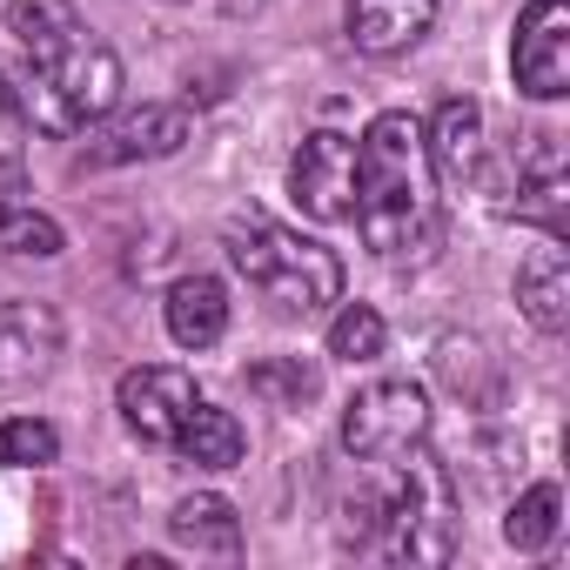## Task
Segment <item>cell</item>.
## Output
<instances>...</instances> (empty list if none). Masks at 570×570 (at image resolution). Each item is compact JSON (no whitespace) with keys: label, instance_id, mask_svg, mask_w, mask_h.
Listing matches in <instances>:
<instances>
[{"label":"cell","instance_id":"12","mask_svg":"<svg viewBox=\"0 0 570 570\" xmlns=\"http://www.w3.org/2000/svg\"><path fill=\"white\" fill-rule=\"evenodd\" d=\"M517 309L543 336H563L570 330V255L557 242H543V248H530L517 262Z\"/></svg>","mask_w":570,"mask_h":570},{"label":"cell","instance_id":"17","mask_svg":"<svg viewBox=\"0 0 570 570\" xmlns=\"http://www.w3.org/2000/svg\"><path fill=\"white\" fill-rule=\"evenodd\" d=\"M8 35L35 61H48L68 41H81V14H75V0H8Z\"/></svg>","mask_w":570,"mask_h":570},{"label":"cell","instance_id":"19","mask_svg":"<svg viewBox=\"0 0 570 570\" xmlns=\"http://www.w3.org/2000/svg\"><path fill=\"white\" fill-rule=\"evenodd\" d=\"M557 523H563V497H557V483H530V490L510 503L503 537H510V550H543V543L557 537Z\"/></svg>","mask_w":570,"mask_h":570},{"label":"cell","instance_id":"18","mask_svg":"<svg viewBox=\"0 0 570 570\" xmlns=\"http://www.w3.org/2000/svg\"><path fill=\"white\" fill-rule=\"evenodd\" d=\"M248 390L268 396L275 410H303L323 396V370L303 356H268V363H248Z\"/></svg>","mask_w":570,"mask_h":570},{"label":"cell","instance_id":"22","mask_svg":"<svg viewBox=\"0 0 570 570\" xmlns=\"http://www.w3.org/2000/svg\"><path fill=\"white\" fill-rule=\"evenodd\" d=\"M55 456H61L55 423H41V416L0 423V463H8V470H41V463H55Z\"/></svg>","mask_w":570,"mask_h":570},{"label":"cell","instance_id":"23","mask_svg":"<svg viewBox=\"0 0 570 570\" xmlns=\"http://www.w3.org/2000/svg\"><path fill=\"white\" fill-rule=\"evenodd\" d=\"M21 135H28V115H21L14 88L0 81V161H14V155H21Z\"/></svg>","mask_w":570,"mask_h":570},{"label":"cell","instance_id":"8","mask_svg":"<svg viewBox=\"0 0 570 570\" xmlns=\"http://www.w3.org/2000/svg\"><path fill=\"white\" fill-rule=\"evenodd\" d=\"M115 403H121V423H128L135 436H148V443H175V430L188 423V410L202 403V390H195V376L175 370V363H141V370L121 376Z\"/></svg>","mask_w":570,"mask_h":570},{"label":"cell","instance_id":"2","mask_svg":"<svg viewBox=\"0 0 570 570\" xmlns=\"http://www.w3.org/2000/svg\"><path fill=\"white\" fill-rule=\"evenodd\" d=\"M222 248H228V262H235V275L248 282V289H262L275 309H289V316H309V309H323V303L343 296L336 248H323V242H309L296 228H282L275 215H255V208L235 215L222 228Z\"/></svg>","mask_w":570,"mask_h":570},{"label":"cell","instance_id":"9","mask_svg":"<svg viewBox=\"0 0 570 570\" xmlns=\"http://www.w3.org/2000/svg\"><path fill=\"white\" fill-rule=\"evenodd\" d=\"M423 155H430L436 188L463 195V188L476 181V168H483V108H476L470 95H450V101L430 115V128H423Z\"/></svg>","mask_w":570,"mask_h":570},{"label":"cell","instance_id":"21","mask_svg":"<svg viewBox=\"0 0 570 570\" xmlns=\"http://www.w3.org/2000/svg\"><path fill=\"white\" fill-rule=\"evenodd\" d=\"M0 248H8V255H35V262H48V255H61V248H68V235H61V222H55V215H35V208H0Z\"/></svg>","mask_w":570,"mask_h":570},{"label":"cell","instance_id":"20","mask_svg":"<svg viewBox=\"0 0 570 570\" xmlns=\"http://www.w3.org/2000/svg\"><path fill=\"white\" fill-rule=\"evenodd\" d=\"M383 343H390V330H383V316H376L370 303H350V309L330 323V356H343V363H376Z\"/></svg>","mask_w":570,"mask_h":570},{"label":"cell","instance_id":"4","mask_svg":"<svg viewBox=\"0 0 570 570\" xmlns=\"http://www.w3.org/2000/svg\"><path fill=\"white\" fill-rule=\"evenodd\" d=\"M410 463L396 470V490L383 503V523H390V550L403 563H450L456 557V483L450 470L416 443L403 450Z\"/></svg>","mask_w":570,"mask_h":570},{"label":"cell","instance_id":"1","mask_svg":"<svg viewBox=\"0 0 570 570\" xmlns=\"http://www.w3.org/2000/svg\"><path fill=\"white\" fill-rule=\"evenodd\" d=\"M356 228L376 255H423L436 242V175L423 155V121L390 108L356 141Z\"/></svg>","mask_w":570,"mask_h":570},{"label":"cell","instance_id":"3","mask_svg":"<svg viewBox=\"0 0 570 570\" xmlns=\"http://www.w3.org/2000/svg\"><path fill=\"white\" fill-rule=\"evenodd\" d=\"M14 101L41 135H81L121 101V61L108 48H95V41H68L61 55L35 61L21 75Z\"/></svg>","mask_w":570,"mask_h":570},{"label":"cell","instance_id":"11","mask_svg":"<svg viewBox=\"0 0 570 570\" xmlns=\"http://www.w3.org/2000/svg\"><path fill=\"white\" fill-rule=\"evenodd\" d=\"M181 141H188V115H181V108H135L128 121H115V128L88 148V161H95V168L161 161V155H175Z\"/></svg>","mask_w":570,"mask_h":570},{"label":"cell","instance_id":"13","mask_svg":"<svg viewBox=\"0 0 570 570\" xmlns=\"http://www.w3.org/2000/svg\"><path fill=\"white\" fill-rule=\"evenodd\" d=\"M443 0H350V41L363 55H403L436 28Z\"/></svg>","mask_w":570,"mask_h":570},{"label":"cell","instance_id":"24","mask_svg":"<svg viewBox=\"0 0 570 570\" xmlns=\"http://www.w3.org/2000/svg\"><path fill=\"white\" fill-rule=\"evenodd\" d=\"M228 14H255V8H268V0H222Z\"/></svg>","mask_w":570,"mask_h":570},{"label":"cell","instance_id":"14","mask_svg":"<svg viewBox=\"0 0 570 570\" xmlns=\"http://www.w3.org/2000/svg\"><path fill=\"white\" fill-rule=\"evenodd\" d=\"M161 316H168V336L181 350H215L222 330H228V289L215 275H181L161 303Z\"/></svg>","mask_w":570,"mask_h":570},{"label":"cell","instance_id":"16","mask_svg":"<svg viewBox=\"0 0 570 570\" xmlns=\"http://www.w3.org/2000/svg\"><path fill=\"white\" fill-rule=\"evenodd\" d=\"M175 450H181L188 463H202V470H235V463H242V450H248V436H242V423H235L228 410L195 403V410H188V423L175 430Z\"/></svg>","mask_w":570,"mask_h":570},{"label":"cell","instance_id":"25","mask_svg":"<svg viewBox=\"0 0 570 570\" xmlns=\"http://www.w3.org/2000/svg\"><path fill=\"white\" fill-rule=\"evenodd\" d=\"M161 8H188V0H161Z\"/></svg>","mask_w":570,"mask_h":570},{"label":"cell","instance_id":"15","mask_svg":"<svg viewBox=\"0 0 570 570\" xmlns=\"http://www.w3.org/2000/svg\"><path fill=\"white\" fill-rule=\"evenodd\" d=\"M168 530H175V543L195 550V557H235V550H242V517H235V503L215 497V490L181 497L175 517H168Z\"/></svg>","mask_w":570,"mask_h":570},{"label":"cell","instance_id":"10","mask_svg":"<svg viewBox=\"0 0 570 570\" xmlns=\"http://www.w3.org/2000/svg\"><path fill=\"white\" fill-rule=\"evenodd\" d=\"M61 356V316L48 303H0V390L41 376Z\"/></svg>","mask_w":570,"mask_h":570},{"label":"cell","instance_id":"5","mask_svg":"<svg viewBox=\"0 0 570 570\" xmlns=\"http://www.w3.org/2000/svg\"><path fill=\"white\" fill-rule=\"evenodd\" d=\"M430 436V396L410 383V376H390V383H370L350 396L343 410V450L356 463H383V456H403Z\"/></svg>","mask_w":570,"mask_h":570},{"label":"cell","instance_id":"7","mask_svg":"<svg viewBox=\"0 0 570 570\" xmlns=\"http://www.w3.org/2000/svg\"><path fill=\"white\" fill-rule=\"evenodd\" d=\"M289 195L309 222H350L356 208V141L350 135H309L289 161Z\"/></svg>","mask_w":570,"mask_h":570},{"label":"cell","instance_id":"6","mask_svg":"<svg viewBox=\"0 0 570 570\" xmlns=\"http://www.w3.org/2000/svg\"><path fill=\"white\" fill-rule=\"evenodd\" d=\"M510 68H517V88L530 101L570 95V0H530L517 14Z\"/></svg>","mask_w":570,"mask_h":570}]
</instances>
